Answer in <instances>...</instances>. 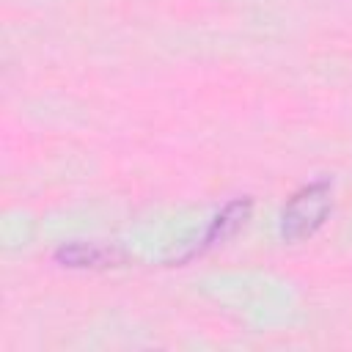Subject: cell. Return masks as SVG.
<instances>
[{
	"instance_id": "6da1fadb",
	"label": "cell",
	"mask_w": 352,
	"mask_h": 352,
	"mask_svg": "<svg viewBox=\"0 0 352 352\" xmlns=\"http://www.w3.org/2000/svg\"><path fill=\"white\" fill-rule=\"evenodd\" d=\"M330 209H333V184L327 179H319V182H311V184L300 187L286 201V206L280 212L283 239L297 242V239L311 236L324 223Z\"/></svg>"
},
{
	"instance_id": "7a4b0ae2",
	"label": "cell",
	"mask_w": 352,
	"mask_h": 352,
	"mask_svg": "<svg viewBox=\"0 0 352 352\" xmlns=\"http://www.w3.org/2000/svg\"><path fill=\"white\" fill-rule=\"evenodd\" d=\"M248 212H250V201H248V198H242V201H231V204L214 217V223L209 226V231H206V236H204V248H209V245H214V242L231 236V234L245 223Z\"/></svg>"
},
{
	"instance_id": "3957f363",
	"label": "cell",
	"mask_w": 352,
	"mask_h": 352,
	"mask_svg": "<svg viewBox=\"0 0 352 352\" xmlns=\"http://www.w3.org/2000/svg\"><path fill=\"white\" fill-rule=\"evenodd\" d=\"M113 258H116L113 250L99 248V245H85V242L63 245L58 250V261H63L66 267H104Z\"/></svg>"
}]
</instances>
